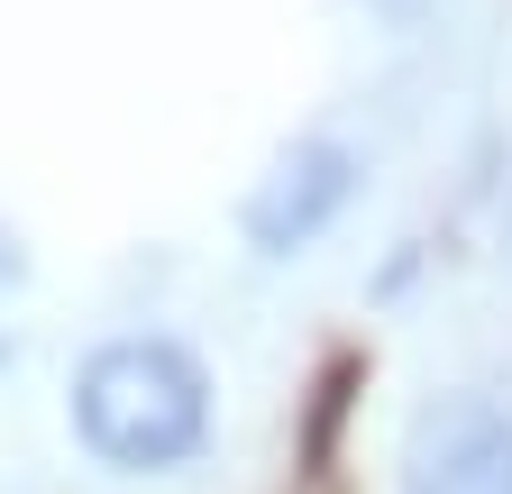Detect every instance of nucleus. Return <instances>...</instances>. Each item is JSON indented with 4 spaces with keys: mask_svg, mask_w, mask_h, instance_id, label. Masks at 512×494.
Masks as SVG:
<instances>
[{
    "mask_svg": "<svg viewBox=\"0 0 512 494\" xmlns=\"http://www.w3.org/2000/svg\"><path fill=\"white\" fill-rule=\"evenodd\" d=\"M74 430L119 476L183 467L202 449V430H211V376L174 339H110L74 376Z\"/></svg>",
    "mask_w": 512,
    "mask_h": 494,
    "instance_id": "f257e3e1",
    "label": "nucleus"
},
{
    "mask_svg": "<svg viewBox=\"0 0 512 494\" xmlns=\"http://www.w3.org/2000/svg\"><path fill=\"white\" fill-rule=\"evenodd\" d=\"M403 494H512V412L503 403H430L403 440Z\"/></svg>",
    "mask_w": 512,
    "mask_h": 494,
    "instance_id": "f03ea898",
    "label": "nucleus"
},
{
    "mask_svg": "<svg viewBox=\"0 0 512 494\" xmlns=\"http://www.w3.org/2000/svg\"><path fill=\"white\" fill-rule=\"evenodd\" d=\"M348 193H357V156L330 147V138H311V147H293L266 174V193L247 202V238L266 247V257H293V247H311L320 229L348 211Z\"/></svg>",
    "mask_w": 512,
    "mask_h": 494,
    "instance_id": "7ed1b4c3",
    "label": "nucleus"
}]
</instances>
